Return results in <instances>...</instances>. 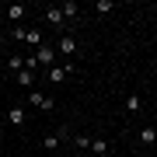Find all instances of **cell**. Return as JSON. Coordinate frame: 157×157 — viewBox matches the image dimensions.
I'll return each instance as SVG.
<instances>
[{"label": "cell", "mask_w": 157, "mask_h": 157, "mask_svg": "<svg viewBox=\"0 0 157 157\" xmlns=\"http://www.w3.org/2000/svg\"><path fill=\"white\" fill-rule=\"evenodd\" d=\"M140 143H143V147H154V143H157V129H154V126H143V129H140Z\"/></svg>", "instance_id": "30bf717a"}, {"label": "cell", "mask_w": 157, "mask_h": 157, "mask_svg": "<svg viewBox=\"0 0 157 157\" xmlns=\"http://www.w3.org/2000/svg\"><path fill=\"white\" fill-rule=\"evenodd\" d=\"M14 84L25 87V91H32V87H35V73H32V70H17V73H14Z\"/></svg>", "instance_id": "8992f818"}, {"label": "cell", "mask_w": 157, "mask_h": 157, "mask_svg": "<svg viewBox=\"0 0 157 157\" xmlns=\"http://www.w3.org/2000/svg\"><path fill=\"white\" fill-rule=\"evenodd\" d=\"M87 154H94V157H108V154H112V147H108L105 136H94V140L87 143Z\"/></svg>", "instance_id": "5b68a950"}, {"label": "cell", "mask_w": 157, "mask_h": 157, "mask_svg": "<svg viewBox=\"0 0 157 157\" xmlns=\"http://www.w3.org/2000/svg\"><path fill=\"white\" fill-rule=\"evenodd\" d=\"M25 14H28V7H25V4H11V7H7V17H11V21L17 25V21H21V17Z\"/></svg>", "instance_id": "8fae6325"}, {"label": "cell", "mask_w": 157, "mask_h": 157, "mask_svg": "<svg viewBox=\"0 0 157 157\" xmlns=\"http://www.w3.org/2000/svg\"><path fill=\"white\" fill-rule=\"evenodd\" d=\"M0 157H7V154H4V150H0Z\"/></svg>", "instance_id": "d6986e66"}, {"label": "cell", "mask_w": 157, "mask_h": 157, "mask_svg": "<svg viewBox=\"0 0 157 157\" xmlns=\"http://www.w3.org/2000/svg\"><path fill=\"white\" fill-rule=\"evenodd\" d=\"M7 122H11V126H25V108H21V105H11V112H7Z\"/></svg>", "instance_id": "ba28073f"}, {"label": "cell", "mask_w": 157, "mask_h": 157, "mask_svg": "<svg viewBox=\"0 0 157 157\" xmlns=\"http://www.w3.org/2000/svg\"><path fill=\"white\" fill-rule=\"evenodd\" d=\"M73 73H77V67L67 59V63H59V67H49V70H45V77H49V84H63V80L73 77Z\"/></svg>", "instance_id": "7a4b0ae2"}, {"label": "cell", "mask_w": 157, "mask_h": 157, "mask_svg": "<svg viewBox=\"0 0 157 157\" xmlns=\"http://www.w3.org/2000/svg\"><path fill=\"white\" fill-rule=\"evenodd\" d=\"M59 143H63V140H59V133H49V136L42 140V150H56Z\"/></svg>", "instance_id": "9a60e30c"}, {"label": "cell", "mask_w": 157, "mask_h": 157, "mask_svg": "<svg viewBox=\"0 0 157 157\" xmlns=\"http://www.w3.org/2000/svg\"><path fill=\"white\" fill-rule=\"evenodd\" d=\"M32 56H35V63H39V67H56V49H52L49 42H42Z\"/></svg>", "instance_id": "3957f363"}, {"label": "cell", "mask_w": 157, "mask_h": 157, "mask_svg": "<svg viewBox=\"0 0 157 157\" xmlns=\"http://www.w3.org/2000/svg\"><path fill=\"white\" fill-rule=\"evenodd\" d=\"M7 70H11V73L25 70V56H17V52H11V56H7Z\"/></svg>", "instance_id": "5bb4252c"}, {"label": "cell", "mask_w": 157, "mask_h": 157, "mask_svg": "<svg viewBox=\"0 0 157 157\" xmlns=\"http://www.w3.org/2000/svg\"><path fill=\"white\" fill-rule=\"evenodd\" d=\"M45 21H49L52 28H63V25H67V17L59 14V7H45Z\"/></svg>", "instance_id": "52a82bcc"}, {"label": "cell", "mask_w": 157, "mask_h": 157, "mask_svg": "<svg viewBox=\"0 0 157 157\" xmlns=\"http://www.w3.org/2000/svg\"><path fill=\"white\" fill-rule=\"evenodd\" d=\"M42 42H45V39H42V32H39V28H28V32H25V45H32V49H39Z\"/></svg>", "instance_id": "9c48e42d"}, {"label": "cell", "mask_w": 157, "mask_h": 157, "mask_svg": "<svg viewBox=\"0 0 157 157\" xmlns=\"http://www.w3.org/2000/svg\"><path fill=\"white\" fill-rule=\"evenodd\" d=\"M52 49H56L59 56H67V59H70V56H77V39H70V35H59V42L52 45Z\"/></svg>", "instance_id": "277c9868"}, {"label": "cell", "mask_w": 157, "mask_h": 157, "mask_svg": "<svg viewBox=\"0 0 157 157\" xmlns=\"http://www.w3.org/2000/svg\"><path fill=\"white\" fill-rule=\"evenodd\" d=\"M140 108H143V98H140V94H129V98H126V112H129V115H136Z\"/></svg>", "instance_id": "7c38bea8"}, {"label": "cell", "mask_w": 157, "mask_h": 157, "mask_svg": "<svg viewBox=\"0 0 157 157\" xmlns=\"http://www.w3.org/2000/svg\"><path fill=\"white\" fill-rule=\"evenodd\" d=\"M25 32H28V25H11V39L14 42H25Z\"/></svg>", "instance_id": "e0dca14e"}, {"label": "cell", "mask_w": 157, "mask_h": 157, "mask_svg": "<svg viewBox=\"0 0 157 157\" xmlns=\"http://www.w3.org/2000/svg\"><path fill=\"white\" fill-rule=\"evenodd\" d=\"M80 157H91V154H80Z\"/></svg>", "instance_id": "ffe728a7"}, {"label": "cell", "mask_w": 157, "mask_h": 157, "mask_svg": "<svg viewBox=\"0 0 157 157\" xmlns=\"http://www.w3.org/2000/svg\"><path fill=\"white\" fill-rule=\"evenodd\" d=\"M28 105L39 108V112H56V98H52V94H42V91H28Z\"/></svg>", "instance_id": "6da1fadb"}, {"label": "cell", "mask_w": 157, "mask_h": 157, "mask_svg": "<svg viewBox=\"0 0 157 157\" xmlns=\"http://www.w3.org/2000/svg\"><path fill=\"white\" fill-rule=\"evenodd\" d=\"M94 11H98V14H112L115 4H112V0H94Z\"/></svg>", "instance_id": "2e32d148"}, {"label": "cell", "mask_w": 157, "mask_h": 157, "mask_svg": "<svg viewBox=\"0 0 157 157\" xmlns=\"http://www.w3.org/2000/svg\"><path fill=\"white\" fill-rule=\"evenodd\" d=\"M70 143H73V147H80V150L87 154V143H91V136H84V133H77V136H70Z\"/></svg>", "instance_id": "ac0fdd59"}, {"label": "cell", "mask_w": 157, "mask_h": 157, "mask_svg": "<svg viewBox=\"0 0 157 157\" xmlns=\"http://www.w3.org/2000/svg\"><path fill=\"white\" fill-rule=\"evenodd\" d=\"M59 14H63V17H77V14H80V4H77V0H67V4L59 7Z\"/></svg>", "instance_id": "4fadbf2b"}]
</instances>
